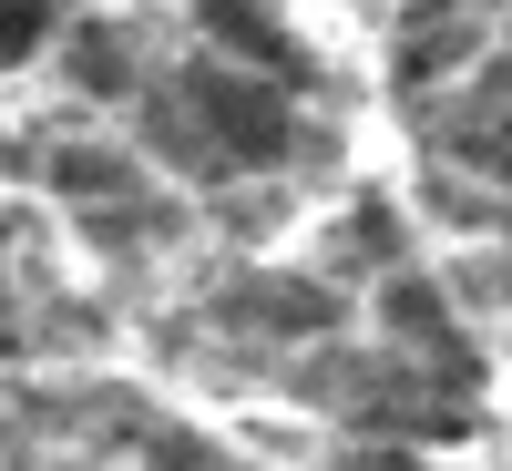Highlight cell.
I'll use <instances>...</instances> for the list:
<instances>
[{"label": "cell", "instance_id": "3", "mask_svg": "<svg viewBox=\"0 0 512 471\" xmlns=\"http://www.w3.org/2000/svg\"><path fill=\"white\" fill-rule=\"evenodd\" d=\"M195 31L216 41V62H246V72H267L287 82V93H308V52H297V31L267 11V0H185Z\"/></svg>", "mask_w": 512, "mask_h": 471}, {"label": "cell", "instance_id": "4", "mask_svg": "<svg viewBox=\"0 0 512 471\" xmlns=\"http://www.w3.org/2000/svg\"><path fill=\"white\" fill-rule=\"evenodd\" d=\"M482 52V0H420L400 21V93H431L441 72H461Z\"/></svg>", "mask_w": 512, "mask_h": 471}, {"label": "cell", "instance_id": "6", "mask_svg": "<svg viewBox=\"0 0 512 471\" xmlns=\"http://www.w3.org/2000/svg\"><path fill=\"white\" fill-rule=\"evenodd\" d=\"M62 31H72V0H0V72L41 62Z\"/></svg>", "mask_w": 512, "mask_h": 471}, {"label": "cell", "instance_id": "2", "mask_svg": "<svg viewBox=\"0 0 512 471\" xmlns=\"http://www.w3.org/2000/svg\"><path fill=\"white\" fill-rule=\"evenodd\" d=\"M195 328H226L246 359H267V349H318V338L338 328V297H328L318 277H236Z\"/></svg>", "mask_w": 512, "mask_h": 471}, {"label": "cell", "instance_id": "5", "mask_svg": "<svg viewBox=\"0 0 512 471\" xmlns=\"http://www.w3.org/2000/svg\"><path fill=\"white\" fill-rule=\"evenodd\" d=\"M62 72H72V93H93V103H134L144 93V41L123 21H82V31H62Z\"/></svg>", "mask_w": 512, "mask_h": 471}, {"label": "cell", "instance_id": "1", "mask_svg": "<svg viewBox=\"0 0 512 471\" xmlns=\"http://www.w3.org/2000/svg\"><path fill=\"white\" fill-rule=\"evenodd\" d=\"M144 144L195 185H226V175H277V164L308 144V113H297L287 82L246 72V62H185V72H144L134 93Z\"/></svg>", "mask_w": 512, "mask_h": 471}]
</instances>
